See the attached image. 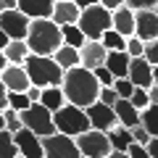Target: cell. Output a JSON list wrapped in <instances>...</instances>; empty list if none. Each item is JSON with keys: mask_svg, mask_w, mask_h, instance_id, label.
Segmentation results:
<instances>
[{"mask_svg": "<svg viewBox=\"0 0 158 158\" xmlns=\"http://www.w3.org/2000/svg\"><path fill=\"white\" fill-rule=\"evenodd\" d=\"M127 153H129V158H150V153H148L145 145H140V142H132V145L127 148Z\"/></svg>", "mask_w": 158, "mask_h": 158, "instance_id": "obj_39", "label": "cell"}, {"mask_svg": "<svg viewBox=\"0 0 158 158\" xmlns=\"http://www.w3.org/2000/svg\"><path fill=\"white\" fill-rule=\"evenodd\" d=\"M106 56H108V50L103 48L100 40H87L85 45L79 48V66L87 69V71H95L98 66L106 63Z\"/></svg>", "mask_w": 158, "mask_h": 158, "instance_id": "obj_11", "label": "cell"}, {"mask_svg": "<svg viewBox=\"0 0 158 158\" xmlns=\"http://www.w3.org/2000/svg\"><path fill=\"white\" fill-rule=\"evenodd\" d=\"M142 58H145L150 66H158V40L145 42V53H142Z\"/></svg>", "mask_w": 158, "mask_h": 158, "instance_id": "obj_35", "label": "cell"}, {"mask_svg": "<svg viewBox=\"0 0 158 158\" xmlns=\"http://www.w3.org/2000/svg\"><path fill=\"white\" fill-rule=\"evenodd\" d=\"M19 148L13 142V135L8 129H0V158H16Z\"/></svg>", "mask_w": 158, "mask_h": 158, "instance_id": "obj_28", "label": "cell"}, {"mask_svg": "<svg viewBox=\"0 0 158 158\" xmlns=\"http://www.w3.org/2000/svg\"><path fill=\"white\" fill-rule=\"evenodd\" d=\"M85 113H87V118H90V129H98V132H108V129H113V127L118 124L113 108L106 106V103H100V100H95L92 106H87Z\"/></svg>", "mask_w": 158, "mask_h": 158, "instance_id": "obj_10", "label": "cell"}, {"mask_svg": "<svg viewBox=\"0 0 158 158\" xmlns=\"http://www.w3.org/2000/svg\"><path fill=\"white\" fill-rule=\"evenodd\" d=\"M129 103L137 108V111H142V108L150 106V100H148V90H142V87H135V92H132Z\"/></svg>", "mask_w": 158, "mask_h": 158, "instance_id": "obj_33", "label": "cell"}, {"mask_svg": "<svg viewBox=\"0 0 158 158\" xmlns=\"http://www.w3.org/2000/svg\"><path fill=\"white\" fill-rule=\"evenodd\" d=\"M42 153H45V158H82L77 140L61 135V132H56L50 137H42Z\"/></svg>", "mask_w": 158, "mask_h": 158, "instance_id": "obj_8", "label": "cell"}, {"mask_svg": "<svg viewBox=\"0 0 158 158\" xmlns=\"http://www.w3.org/2000/svg\"><path fill=\"white\" fill-rule=\"evenodd\" d=\"M92 74H95V79H98V85H100V87H113V82H116V77H113L106 66H98Z\"/></svg>", "mask_w": 158, "mask_h": 158, "instance_id": "obj_34", "label": "cell"}, {"mask_svg": "<svg viewBox=\"0 0 158 158\" xmlns=\"http://www.w3.org/2000/svg\"><path fill=\"white\" fill-rule=\"evenodd\" d=\"M153 85L158 87V66H153Z\"/></svg>", "mask_w": 158, "mask_h": 158, "instance_id": "obj_50", "label": "cell"}, {"mask_svg": "<svg viewBox=\"0 0 158 158\" xmlns=\"http://www.w3.org/2000/svg\"><path fill=\"white\" fill-rule=\"evenodd\" d=\"M3 118H6V129L11 132V135H16L19 129H24L21 116H19V111H13V108H3Z\"/></svg>", "mask_w": 158, "mask_h": 158, "instance_id": "obj_29", "label": "cell"}, {"mask_svg": "<svg viewBox=\"0 0 158 158\" xmlns=\"http://www.w3.org/2000/svg\"><path fill=\"white\" fill-rule=\"evenodd\" d=\"M145 150L150 153V158H158V137H150V142L145 145Z\"/></svg>", "mask_w": 158, "mask_h": 158, "instance_id": "obj_41", "label": "cell"}, {"mask_svg": "<svg viewBox=\"0 0 158 158\" xmlns=\"http://www.w3.org/2000/svg\"><path fill=\"white\" fill-rule=\"evenodd\" d=\"M106 135H108V142H111V150H127V148L135 142L132 140V132L127 129V127H118V124L113 127V129H108Z\"/></svg>", "mask_w": 158, "mask_h": 158, "instance_id": "obj_23", "label": "cell"}, {"mask_svg": "<svg viewBox=\"0 0 158 158\" xmlns=\"http://www.w3.org/2000/svg\"><path fill=\"white\" fill-rule=\"evenodd\" d=\"M40 103H42L50 113H56L58 108L66 106V95H63L61 87H45V90H42V95H40Z\"/></svg>", "mask_w": 158, "mask_h": 158, "instance_id": "obj_22", "label": "cell"}, {"mask_svg": "<svg viewBox=\"0 0 158 158\" xmlns=\"http://www.w3.org/2000/svg\"><path fill=\"white\" fill-rule=\"evenodd\" d=\"M61 90L66 95V103L77 108H87L98 100V92H100V85L92 71L82 66H74L69 71H63V82H61Z\"/></svg>", "mask_w": 158, "mask_h": 158, "instance_id": "obj_1", "label": "cell"}, {"mask_svg": "<svg viewBox=\"0 0 158 158\" xmlns=\"http://www.w3.org/2000/svg\"><path fill=\"white\" fill-rule=\"evenodd\" d=\"M6 66H8V61H6V56H3V50H0V71H3Z\"/></svg>", "mask_w": 158, "mask_h": 158, "instance_id": "obj_49", "label": "cell"}, {"mask_svg": "<svg viewBox=\"0 0 158 158\" xmlns=\"http://www.w3.org/2000/svg\"><path fill=\"white\" fill-rule=\"evenodd\" d=\"M0 129H6V118H3V111H0Z\"/></svg>", "mask_w": 158, "mask_h": 158, "instance_id": "obj_51", "label": "cell"}, {"mask_svg": "<svg viewBox=\"0 0 158 158\" xmlns=\"http://www.w3.org/2000/svg\"><path fill=\"white\" fill-rule=\"evenodd\" d=\"M32 106V100L27 98V92H8V108H13V111H27V108Z\"/></svg>", "mask_w": 158, "mask_h": 158, "instance_id": "obj_30", "label": "cell"}, {"mask_svg": "<svg viewBox=\"0 0 158 158\" xmlns=\"http://www.w3.org/2000/svg\"><path fill=\"white\" fill-rule=\"evenodd\" d=\"M0 82H3V87H6L8 92H27L29 87H32L24 66H16V63H8V66L0 71Z\"/></svg>", "mask_w": 158, "mask_h": 158, "instance_id": "obj_14", "label": "cell"}, {"mask_svg": "<svg viewBox=\"0 0 158 158\" xmlns=\"http://www.w3.org/2000/svg\"><path fill=\"white\" fill-rule=\"evenodd\" d=\"M24 42H27L29 53H34V56H53V53L63 45L61 27H58L53 19H32Z\"/></svg>", "mask_w": 158, "mask_h": 158, "instance_id": "obj_2", "label": "cell"}, {"mask_svg": "<svg viewBox=\"0 0 158 158\" xmlns=\"http://www.w3.org/2000/svg\"><path fill=\"white\" fill-rule=\"evenodd\" d=\"M29 21H32V19H27L21 11H19V8L0 13V29L8 34V40H27Z\"/></svg>", "mask_w": 158, "mask_h": 158, "instance_id": "obj_9", "label": "cell"}, {"mask_svg": "<svg viewBox=\"0 0 158 158\" xmlns=\"http://www.w3.org/2000/svg\"><path fill=\"white\" fill-rule=\"evenodd\" d=\"M24 71H27L29 82L40 90H45V87H61L63 82V69L56 63L53 56H34L29 53L27 61H24Z\"/></svg>", "mask_w": 158, "mask_h": 158, "instance_id": "obj_3", "label": "cell"}, {"mask_svg": "<svg viewBox=\"0 0 158 158\" xmlns=\"http://www.w3.org/2000/svg\"><path fill=\"white\" fill-rule=\"evenodd\" d=\"M40 95H42V90H40V87H34V85L27 90V98H29L32 103H40Z\"/></svg>", "mask_w": 158, "mask_h": 158, "instance_id": "obj_42", "label": "cell"}, {"mask_svg": "<svg viewBox=\"0 0 158 158\" xmlns=\"http://www.w3.org/2000/svg\"><path fill=\"white\" fill-rule=\"evenodd\" d=\"M74 3H77L79 11H85V8H90V6H98V0H74Z\"/></svg>", "mask_w": 158, "mask_h": 158, "instance_id": "obj_45", "label": "cell"}, {"mask_svg": "<svg viewBox=\"0 0 158 158\" xmlns=\"http://www.w3.org/2000/svg\"><path fill=\"white\" fill-rule=\"evenodd\" d=\"M100 42H103V48H106L108 53H113V50H124V48H127V37H121L116 29H108V32L100 37Z\"/></svg>", "mask_w": 158, "mask_h": 158, "instance_id": "obj_27", "label": "cell"}, {"mask_svg": "<svg viewBox=\"0 0 158 158\" xmlns=\"http://www.w3.org/2000/svg\"><path fill=\"white\" fill-rule=\"evenodd\" d=\"M148 100H150V106H158V87H148Z\"/></svg>", "mask_w": 158, "mask_h": 158, "instance_id": "obj_43", "label": "cell"}, {"mask_svg": "<svg viewBox=\"0 0 158 158\" xmlns=\"http://www.w3.org/2000/svg\"><path fill=\"white\" fill-rule=\"evenodd\" d=\"M53 58H56V63L63 69V71L79 66V50H77V48H69V45H61L56 53H53Z\"/></svg>", "mask_w": 158, "mask_h": 158, "instance_id": "obj_24", "label": "cell"}, {"mask_svg": "<svg viewBox=\"0 0 158 158\" xmlns=\"http://www.w3.org/2000/svg\"><path fill=\"white\" fill-rule=\"evenodd\" d=\"M158 0H124V6L132 11H153Z\"/></svg>", "mask_w": 158, "mask_h": 158, "instance_id": "obj_36", "label": "cell"}, {"mask_svg": "<svg viewBox=\"0 0 158 158\" xmlns=\"http://www.w3.org/2000/svg\"><path fill=\"white\" fill-rule=\"evenodd\" d=\"M16 8V0H0V13L3 11H13Z\"/></svg>", "mask_w": 158, "mask_h": 158, "instance_id": "obj_46", "label": "cell"}, {"mask_svg": "<svg viewBox=\"0 0 158 158\" xmlns=\"http://www.w3.org/2000/svg\"><path fill=\"white\" fill-rule=\"evenodd\" d=\"M111 29H116L121 37H132L135 34V11L127 6L111 11Z\"/></svg>", "mask_w": 158, "mask_h": 158, "instance_id": "obj_17", "label": "cell"}, {"mask_svg": "<svg viewBox=\"0 0 158 158\" xmlns=\"http://www.w3.org/2000/svg\"><path fill=\"white\" fill-rule=\"evenodd\" d=\"M21 116V124L24 129L34 132L37 137H50L56 135V124H53V113L48 111L42 103H32V106L27 108V111L19 113Z\"/></svg>", "mask_w": 158, "mask_h": 158, "instance_id": "obj_6", "label": "cell"}, {"mask_svg": "<svg viewBox=\"0 0 158 158\" xmlns=\"http://www.w3.org/2000/svg\"><path fill=\"white\" fill-rule=\"evenodd\" d=\"M3 108H8V90L3 87V82H0V111Z\"/></svg>", "mask_w": 158, "mask_h": 158, "instance_id": "obj_44", "label": "cell"}, {"mask_svg": "<svg viewBox=\"0 0 158 158\" xmlns=\"http://www.w3.org/2000/svg\"><path fill=\"white\" fill-rule=\"evenodd\" d=\"M106 158H129V153H127V150H111Z\"/></svg>", "mask_w": 158, "mask_h": 158, "instance_id": "obj_47", "label": "cell"}, {"mask_svg": "<svg viewBox=\"0 0 158 158\" xmlns=\"http://www.w3.org/2000/svg\"><path fill=\"white\" fill-rule=\"evenodd\" d=\"M127 79H129L135 87L148 90V87H153V66L145 61V58H132V61H129V74H127Z\"/></svg>", "mask_w": 158, "mask_h": 158, "instance_id": "obj_15", "label": "cell"}, {"mask_svg": "<svg viewBox=\"0 0 158 158\" xmlns=\"http://www.w3.org/2000/svg\"><path fill=\"white\" fill-rule=\"evenodd\" d=\"M16 8L27 19H50L56 0H16Z\"/></svg>", "mask_w": 158, "mask_h": 158, "instance_id": "obj_16", "label": "cell"}, {"mask_svg": "<svg viewBox=\"0 0 158 158\" xmlns=\"http://www.w3.org/2000/svg\"><path fill=\"white\" fill-rule=\"evenodd\" d=\"M8 42H11V40H8V34L3 32V29H0V50H3V48H6Z\"/></svg>", "mask_w": 158, "mask_h": 158, "instance_id": "obj_48", "label": "cell"}, {"mask_svg": "<svg viewBox=\"0 0 158 158\" xmlns=\"http://www.w3.org/2000/svg\"><path fill=\"white\" fill-rule=\"evenodd\" d=\"M129 132H132V140H135V142H140V145H148V142H150V135L145 132V127H142V124L132 127Z\"/></svg>", "mask_w": 158, "mask_h": 158, "instance_id": "obj_38", "label": "cell"}, {"mask_svg": "<svg viewBox=\"0 0 158 158\" xmlns=\"http://www.w3.org/2000/svg\"><path fill=\"white\" fill-rule=\"evenodd\" d=\"M103 8H108V11H116V8H121L124 6V0H98Z\"/></svg>", "mask_w": 158, "mask_h": 158, "instance_id": "obj_40", "label": "cell"}, {"mask_svg": "<svg viewBox=\"0 0 158 158\" xmlns=\"http://www.w3.org/2000/svg\"><path fill=\"white\" fill-rule=\"evenodd\" d=\"M98 100L113 108V106H116V100H118V95L113 92V87H100V92H98Z\"/></svg>", "mask_w": 158, "mask_h": 158, "instance_id": "obj_37", "label": "cell"}, {"mask_svg": "<svg viewBox=\"0 0 158 158\" xmlns=\"http://www.w3.org/2000/svg\"><path fill=\"white\" fill-rule=\"evenodd\" d=\"M61 40H63V45L77 48V50L87 42V37L82 34V29H79L77 24H66V27H61Z\"/></svg>", "mask_w": 158, "mask_h": 158, "instance_id": "obj_25", "label": "cell"}, {"mask_svg": "<svg viewBox=\"0 0 158 158\" xmlns=\"http://www.w3.org/2000/svg\"><path fill=\"white\" fill-rule=\"evenodd\" d=\"M153 11H156V13H158V3H156V8H153Z\"/></svg>", "mask_w": 158, "mask_h": 158, "instance_id": "obj_52", "label": "cell"}, {"mask_svg": "<svg viewBox=\"0 0 158 158\" xmlns=\"http://www.w3.org/2000/svg\"><path fill=\"white\" fill-rule=\"evenodd\" d=\"M16 158H21V156H16Z\"/></svg>", "mask_w": 158, "mask_h": 158, "instance_id": "obj_53", "label": "cell"}, {"mask_svg": "<svg viewBox=\"0 0 158 158\" xmlns=\"http://www.w3.org/2000/svg\"><path fill=\"white\" fill-rule=\"evenodd\" d=\"M124 50L129 53L132 58H142V53H145V42L132 34V37H127V48H124Z\"/></svg>", "mask_w": 158, "mask_h": 158, "instance_id": "obj_32", "label": "cell"}, {"mask_svg": "<svg viewBox=\"0 0 158 158\" xmlns=\"http://www.w3.org/2000/svg\"><path fill=\"white\" fill-rule=\"evenodd\" d=\"M113 113H116L118 127H127V129H132V127L140 124V111H137V108L132 106L129 100H124V98H118V100H116V106H113Z\"/></svg>", "mask_w": 158, "mask_h": 158, "instance_id": "obj_19", "label": "cell"}, {"mask_svg": "<svg viewBox=\"0 0 158 158\" xmlns=\"http://www.w3.org/2000/svg\"><path fill=\"white\" fill-rule=\"evenodd\" d=\"M135 37L142 42L158 40V13L156 11H135Z\"/></svg>", "mask_w": 158, "mask_h": 158, "instance_id": "obj_12", "label": "cell"}, {"mask_svg": "<svg viewBox=\"0 0 158 158\" xmlns=\"http://www.w3.org/2000/svg\"><path fill=\"white\" fill-rule=\"evenodd\" d=\"M13 142H16L21 158H45V153H42V137H37L34 132L19 129L13 135Z\"/></svg>", "mask_w": 158, "mask_h": 158, "instance_id": "obj_13", "label": "cell"}, {"mask_svg": "<svg viewBox=\"0 0 158 158\" xmlns=\"http://www.w3.org/2000/svg\"><path fill=\"white\" fill-rule=\"evenodd\" d=\"M129 61H132V56L127 50H113V53L106 56V63H103V66H106L116 79H121V77L129 74Z\"/></svg>", "mask_w": 158, "mask_h": 158, "instance_id": "obj_20", "label": "cell"}, {"mask_svg": "<svg viewBox=\"0 0 158 158\" xmlns=\"http://www.w3.org/2000/svg\"><path fill=\"white\" fill-rule=\"evenodd\" d=\"M77 27L82 29V34H85L87 40H100L103 34L111 29V11L103 8L100 3H98V6H90V8H85V11L79 13Z\"/></svg>", "mask_w": 158, "mask_h": 158, "instance_id": "obj_5", "label": "cell"}, {"mask_svg": "<svg viewBox=\"0 0 158 158\" xmlns=\"http://www.w3.org/2000/svg\"><path fill=\"white\" fill-rule=\"evenodd\" d=\"M3 56H6L8 63H16V66H24V61H27L29 56V48L24 40H11L6 48H3Z\"/></svg>", "mask_w": 158, "mask_h": 158, "instance_id": "obj_21", "label": "cell"}, {"mask_svg": "<svg viewBox=\"0 0 158 158\" xmlns=\"http://www.w3.org/2000/svg\"><path fill=\"white\" fill-rule=\"evenodd\" d=\"M77 140V148L82 153V158H106L111 153V142H108L106 132H98V129H87L85 135L74 137Z\"/></svg>", "mask_w": 158, "mask_h": 158, "instance_id": "obj_7", "label": "cell"}, {"mask_svg": "<svg viewBox=\"0 0 158 158\" xmlns=\"http://www.w3.org/2000/svg\"><path fill=\"white\" fill-rule=\"evenodd\" d=\"M79 8L74 0H56V8H53V21L58 24V27H66V24H77L79 21Z\"/></svg>", "mask_w": 158, "mask_h": 158, "instance_id": "obj_18", "label": "cell"}, {"mask_svg": "<svg viewBox=\"0 0 158 158\" xmlns=\"http://www.w3.org/2000/svg\"><path fill=\"white\" fill-rule=\"evenodd\" d=\"M140 124L150 137H158V106H148L140 111Z\"/></svg>", "mask_w": 158, "mask_h": 158, "instance_id": "obj_26", "label": "cell"}, {"mask_svg": "<svg viewBox=\"0 0 158 158\" xmlns=\"http://www.w3.org/2000/svg\"><path fill=\"white\" fill-rule=\"evenodd\" d=\"M53 124H56V132H61V135L79 137V135H85L90 129V118H87L85 108H77L71 103H66L63 108H58L53 113Z\"/></svg>", "mask_w": 158, "mask_h": 158, "instance_id": "obj_4", "label": "cell"}, {"mask_svg": "<svg viewBox=\"0 0 158 158\" xmlns=\"http://www.w3.org/2000/svg\"><path fill=\"white\" fill-rule=\"evenodd\" d=\"M113 92H116L118 98H124V100H129L132 98V92H135V85H132L127 77H121V79H116L113 82Z\"/></svg>", "mask_w": 158, "mask_h": 158, "instance_id": "obj_31", "label": "cell"}]
</instances>
